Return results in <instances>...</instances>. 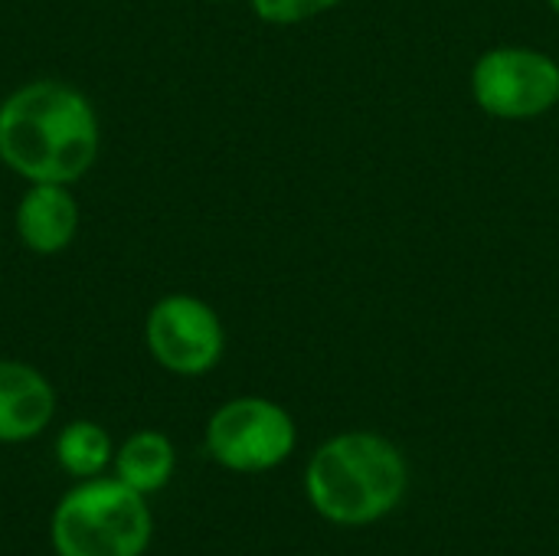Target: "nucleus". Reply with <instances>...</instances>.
I'll return each instance as SVG.
<instances>
[{
    "instance_id": "nucleus-5",
    "label": "nucleus",
    "mask_w": 559,
    "mask_h": 556,
    "mask_svg": "<svg viewBox=\"0 0 559 556\" xmlns=\"http://www.w3.org/2000/svg\"><path fill=\"white\" fill-rule=\"evenodd\" d=\"M295 419L265 397H239L223 403L206 423L210 456L242 475L282 465L295 449Z\"/></svg>"
},
{
    "instance_id": "nucleus-11",
    "label": "nucleus",
    "mask_w": 559,
    "mask_h": 556,
    "mask_svg": "<svg viewBox=\"0 0 559 556\" xmlns=\"http://www.w3.org/2000/svg\"><path fill=\"white\" fill-rule=\"evenodd\" d=\"M249 3L259 20L275 23V26H292V23H305L311 16L334 10L341 0H249Z\"/></svg>"
},
{
    "instance_id": "nucleus-12",
    "label": "nucleus",
    "mask_w": 559,
    "mask_h": 556,
    "mask_svg": "<svg viewBox=\"0 0 559 556\" xmlns=\"http://www.w3.org/2000/svg\"><path fill=\"white\" fill-rule=\"evenodd\" d=\"M547 3H550V7H554V10L559 13V0H547Z\"/></svg>"
},
{
    "instance_id": "nucleus-7",
    "label": "nucleus",
    "mask_w": 559,
    "mask_h": 556,
    "mask_svg": "<svg viewBox=\"0 0 559 556\" xmlns=\"http://www.w3.org/2000/svg\"><path fill=\"white\" fill-rule=\"evenodd\" d=\"M13 226L29 252L59 256L79 233V200L66 184H29L16 203Z\"/></svg>"
},
{
    "instance_id": "nucleus-1",
    "label": "nucleus",
    "mask_w": 559,
    "mask_h": 556,
    "mask_svg": "<svg viewBox=\"0 0 559 556\" xmlns=\"http://www.w3.org/2000/svg\"><path fill=\"white\" fill-rule=\"evenodd\" d=\"M102 151L98 111L59 79H33L0 102V164L29 184H75Z\"/></svg>"
},
{
    "instance_id": "nucleus-2",
    "label": "nucleus",
    "mask_w": 559,
    "mask_h": 556,
    "mask_svg": "<svg viewBox=\"0 0 559 556\" xmlns=\"http://www.w3.org/2000/svg\"><path fill=\"white\" fill-rule=\"evenodd\" d=\"M403 452L377 433H341L308 462L305 488L314 511L341 528H367L386 518L406 495Z\"/></svg>"
},
{
    "instance_id": "nucleus-4",
    "label": "nucleus",
    "mask_w": 559,
    "mask_h": 556,
    "mask_svg": "<svg viewBox=\"0 0 559 556\" xmlns=\"http://www.w3.org/2000/svg\"><path fill=\"white\" fill-rule=\"evenodd\" d=\"M472 95L491 118L527 121L559 102V62L531 46L488 49L472 69Z\"/></svg>"
},
{
    "instance_id": "nucleus-3",
    "label": "nucleus",
    "mask_w": 559,
    "mask_h": 556,
    "mask_svg": "<svg viewBox=\"0 0 559 556\" xmlns=\"http://www.w3.org/2000/svg\"><path fill=\"white\" fill-rule=\"evenodd\" d=\"M154 521L141 492L121 478H85L52 514V547L59 556H141Z\"/></svg>"
},
{
    "instance_id": "nucleus-8",
    "label": "nucleus",
    "mask_w": 559,
    "mask_h": 556,
    "mask_svg": "<svg viewBox=\"0 0 559 556\" xmlns=\"http://www.w3.org/2000/svg\"><path fill=\"white\" fill-rule=\"evenodd\" d=\"M52 413V383L23 360H0V442L36 439Z\"/></svg>"
},
{
    "instance_id": "nucleus-13",
    "label": "nucleus",
    "mask_w": 559,
    "mask_h": 556,
    "mask_svg": "<svg viewBox=\"0 0 559 556\" xmlns=\"http://www.w3.org/2000/svg\"><path fill=\"white\" fill-rule=\"evenodd\" d=\"M210 3H226V0H210Z\"/></svg>"
},
{
    "instance_id": "nucleus-9",
    "label": "nucleus",
    "mask_w": 559,
    "mask_h": 556,
    "mask_svg": "<svg viewBox=\"0 0 559 556\" xmlns=\"http://www.w3.org/2000/svg\"><path fill=\"white\" fill-rule=\"evenodd\" d=\"M111 462H115V478H121L128 488H134L147 498L170 482L174 465H177V452L164 433L141 429L115 452Z\"/></svg>"
},
{
    "instance_id": "nucleus-10",
    "label": "nucleus",
    "mask_w": 559,
    "mask_h": 556,
    "mask_svg": "<svg viewBox=\"0 0 559 556\" xmlns=\"http://www.w3.org/2000/svg\"><path fill=\"white\" fill-rule=\"evenodd\" d=\"M56 459L72 478H98L111 462V439L88 419L69 423L56 439Z\"/></svg>"
},
{
    "instance_id": "nucleus-6",
    "label": "nucleus",
    "mask_w": 559,
    "mask_h": 556,
    "mask_svg": "<svg viewBox=\"0 0 559 556\" xmlns=\"http://www.w3.org/2000/svg\"><path fill=\"white\" fill-rule=\"evenodd\" d=\"M144 344L164 370L177 377H203L219 364L226 331L219 315L203 298L174 292L147 311Z\"/></svg>"
}]
</instances>
